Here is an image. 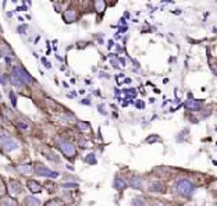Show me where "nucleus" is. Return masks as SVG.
I'll return each instance as SVG.
<instances>
[{"instance_id":"nucleus-31","label":"nucleus","mask_w":217,"mask_h":206,"mask_svg":"<svg viewBox=\"0 0 217 206\" xmlns=\"http://www.w3.org/2000/svg\"><path fill=\"white\" fill-rule=\"evenodd\" d=\"M0 82L3 84V85H6V82H7V79H4V78H3L1 75H0Z\"/></svg>"},{"instance_id":"nucleus-27","label":"nucleus","mask_w":217,"mask_h":206,"mask_svg":"<svg viewBox=\"0 0 217 206\" xmlns=\"http://www.w3.org/2000/svg\"><path fill=\"white\" fill-rule=\"evenodd\" d=\"M85 142H88V141H86V139H82V138H78V145H79L81 148H85L86 146Z\"/></svg>"},{"instance_id":"nucleus-18","label":"nucleus","mask_w":217,"mask_h":206,"mask_svg":"<svg viewBox=\"0 0 217 206\" xmlns=\"http://www.w3.org/2000/svg\"><path fill=\"white\" fill-rule=\"evenodd\" d=\"M95 7H96V11H98V13H102V11L106 9V3L102 1V0H98V1H95Z\"/></svg>"},{"instance_id":"nucleus-24","label":"nucleus","mask_w":217,"mask_h":206,"mask_svg":"<svg viewBox=\"0 0 217 206\" xmlns=\"http://www.w3.org/2000/svg\"><path fill=\"white\" fill-rule=\"evenodd\" d=\"M10 99H11V103H13V106L15 107V106H17V99H15V95H14V92H10Z\"/></svg>"},{"instance_id":"nucleus-23","label":"nucleus","mask_w":217,"mask_h":206,"mask_svg":"<svg viewBox=\"0 0 217 206\" xmlns=\"http://www.w3.org/2000/svg\"><path fill=\"white\" fill-rule=\"evenodd\" d=\"M43 155H45L46 157H47V159H52V160H54V162L59 160V157H57V156H54L53 153H52V152H50V153H43Z\"/></svg>"},{"instance_id":"nucleus-2","label":"nucleus","mask_w":217,"mask_h":206,"mask_svg":"<svg viewBox=\"0 0 217 206\" xmlns=\"http://www.w3.org/2000/svg\"><path fill=\"white\" fill-rule=\"evenodd\" d=\"M0 145H1V148L6 152H11L18 148V143L11 137H9V135H1L0 137Z\"/></svg>"},{"instance_id":"nucleus-26","label":"nucleus","mask_w":217,"mask_h":206,"mask_svg":"<svg viewBox=\"0 0 217 206\" xmlns=\"http://www.w3.org/2000/svg\"><path fill=\"white\" fill-rule=\"evenodd\" d=\"M28 29V25H21V27H18L17 28V31H18V33H24L25 31Z\"/></svg>"},{"instance_id":"nucleus-17","label":"nucleus","mask_w":217,"mask_h":206,"mask_svg":"<svg viewBox=\"0 0 217 206\" xmlns=\"http://www.w3.org/2000/svg\"><path fill=\"white\" fill-rule=\"evenodd\" d=\"M17 171H20L21 174H28L31 171V166L29 165H21V166H17Z\"/></svg>"},{"instance_id":"nucleus-25","label":"nucleus","mask_w":217,"mask_h":206,"mask_svg":"<svg viewBox=\"0 0 217 206\" xmlns=\"http://www.w3.org/2000/svg\"><path fill=\"white\" fill-rule=\"evenodd\" d=\"M64 188H77L78 184L77 183H67V184H63Z\"/></svg>"},{"instance_id":"nucleus-19","label":"nucleus","mask_w":217,"mask_h":206,"mask_svg":"<svg viewBox=\"0 0 217 206\" xmlns=\"http://www.w3.org/2000/svg\"><path fill=\"white\" fill-rule=\"evenodd\" d=\"M84 160L86 162V163H90V165H95L96 163V159H95V153H90V155H88L84 159Z\"/></svg>"},{"instance_id":"nucleus-5","label":"nucleus","mask_w":217,"mask_h":206,"mask_svg":"<svg viewBox=\"0 0 217 206\" xmlns=\"http://www.w3.org/2000/svg\"><path fill=\"white\" fill-rule=\"evenodd\" d=\"M14 73L17 74V77L23 81L24 84H31L33 82V78L31 77V74L27 73L25 70L21 67V66H17V67H14Z\"/></svg>"},{"instance_id":"nucleus-8","label":"nucleus","mask_w":217,"mask_h":206,"mask_svg":"<svg viewBox=\"0 0 217 206\" xmlns=\"http://www.w3.org/2000/svg\"><path fill=\"white\" fill-rule=\"evenodd\" d=\"M28 188L31 189L33 194L36 192H41V185H39V183H36V181H33V180H28Z\"/></svg>"},{"instance_id":"nucleus-7","label":"nucleus","mask_w":217,"mask_h":206,"mask_svg":"<svg viewBox=\"0 0 217 206\" xmlns=\"http://www.w3.org/2000/svg\"><path fill=\"white\" fill-rule=\"evenodd\" d=\"M63 18L66 23H72V21H75V18H77V13L74 10H67V11H64Z\"/></svg>"},{"instance_id":"nucleus-29","label":"nucleus","mask_w":217,"mask_h":206,"mask_svg":"<svg viewBox=\"0 0 217 206\" xmlns=\"http://www.w3.org/2000/svg\"><path fill=\"white\" fill-rule=\"evenodd\" d=\"M17 127H20L21 130H28V125L27 124H23V123H17Z\"/></svg>"},{"instance_id":"nucleus-28","label":"nucleus","mask_w":217,"mask_h":206,"mask_svg":"<svg viewBox=\"0 0 217 206\" xmlns=\"http://www.w3.org/2000/svg\"><path fill=\"white\" fill-rule=\"evenodd\" d=\"M146 141L149 142V143H150V142H153V141H159V137H157V135H153V137H149Z\"/></svg>"},{"instance_id":"nucleus-1","label":"nucleus","mask_w":217,"mask_h":206,"mask_svg":"<svg viewBox=\"0 0 217 206\" xmlns=\"http://www.w3.org/2000/svg\"><path fill=\"white\" fill-rule=\"evenodd\" d=\"M175 189H177V192L180 194L181 197H189L191 194L194 192L195 185L191 183L189 180L181 178V180H178V181H177Z\"/></svg>"},{"instance_id":"nucleus-4","label":"nucleus","mask_w":217,"mask_h":206,"mask_svg":"<svg viewBox=\"0 0 217 206\" xmlns=\"http://www.w3.org/2000/svg\"><path fill=\"white\" fill-rule=\"evenodd\" d=\"M59 146H60V149H61V152H63V153L67 156V157H74V156H75V153H77V151H75V146L72 145L71 142H68V141L59 142Z\"/></svg>"},{"instance_id":"nucleus-16","label":"nucleus","mask_w":217,"mask_h":206,"mask_svg":"<svg viewBox=\"0 0 217 206\" xmlns=\"http://www.w3.org/2000/svg\"><path fill=\"white\" fill-rule=\"evenodd\" d=\"M209 66H210V68L214 74H217V59L212 57V56H209Z\"/></svg>"},{"instance_id":"nucleus-12","label":"nucleus","mask_w":217,"mask_h":206,"mask_svg":"<svg viewBox=\"0 0 217 206\" xmlns=\"http://www.w3.org/2000/svg\"><path fill=\"white\" fill-rule=\"evenodd\" d=\"M10 81H11V84H13L14 87H20V88L24 87V82L17 77V75H10Z\"/></svg>"},{"instance_id":"nucleus-22","label":"nucleus","mask_w":217,"mask_h":206,"mask_svg":"<svg viewBox=\"0 0 217 206\" xmlns=\"http://www.w3.org/2000/svg\"><path fill=\"white\" fill-rule=\"evenodd\" d=\"M134 205H136V206H146V203H145V201L142 199V198H135V199H134Z\"/></svg>"},{"instance_id":"nucleus-20","label":"nucleus","mask_w":217,"mask_h":206,"mask_svg":"<svg viewBox=\"0 0 217 206\" xmlns=\"http://www.w3.org/2000/svg\"><path fill=\"white\" fill-rule=\"evenodd\" d=\"M0 206H14L13 201L11 199H9V198H4L3 201H1V203H0Z\"/></svg>"},{"instance_id":"nucleus-9","label":"nucleus","mask_w":217,"mask_h":206,"mask_svg":"<svg viewBox=\"0 0 217 206\" xmlns=\"http://www.w3.org/2000/svg\"><path fill=\"white\" fill-rule=\"evenodd\" d=\"M130 185H131L132 188H141V185H142V181H141V178L138 177V175H132L131 178H130Z\"/></svg>"},{"instance_id":"nucleus-13","label":"nucleus","mask_w":217,"mask_h":206,"mask_svg":"<svg viewBox=\"0 0 217 206\" xmlns=\"http://www.w3.org/2000/svg\"><path fill=\"white\" fill-rule=\"evenodd\" d=\"M10 185H11V191H13V194H18L20 191H21V185H20V183L15 181V180H11V181H10Z\"/></svg>"},{"instance_id":"nucleus-6","label":"nucleus","mask_w":217,"mask_h":206,"mask_svg":"<svg viewBox=\"0 0 217 206\" xmlns=\"http://www.w3.org/2000/svg\"><path fill=\"white\" fill-rule=\"evenodd\" d=\"M184 106H185L188 110H191V111H198V110L202 109V102L195 100V99H188V100L184 103Z\"/></svg>"},{"instance_id":"nucleus-32","label":"nucleus","mask_w":217,"mask_h":206,"mask_svg":"<svg viewBox=\"0 0 217 206\" xmlns=\"http://www.w3.org/2000/svg\"><path fill=\"white\" fill-rule=\"evenodd\" d=\"M153 206H162V205H153Z\"/></svg>"},{"instance_id":"nucleus-15","label":"nucleus","mask_w":217,"mask_h":206,"mask_svg":"<svg viewBox=\"0 0 217 206\" xmlns=\"http://www.w3.org/2000/svg\"><path fill=\"white\" fill-rule=\"evenodd\" d=\"M77 127L79 128V131H82V132H89L90 131V125L88 123H82V121H79V123H77Z\"/></svg>"},{"instance_id":"nucleus-30","label":"nucleus","mask_w":217,"mask_h":206,"mask_svg":"<svg viewBox=\"0 0 217 206\" xmlns=\"http://www.w3.org/2000/svg\"><path fill=\"white\" fill-rule=\"evenodd\" d=\"M17 10L18 11H25V10H28V9H27V6H21V7H18Z\"/></svg>"},{"instance_id":"nucleus-10","label":"nucleus","mask_w":217,"mask_h":206,"mask_svg":"<svg viewBox=\"0 0 217 206\" xmlns=\"http://www.w3.org/2000/svg\"><path fill=\"white\" fill-rule=\"evenodd\" d=\"M25 203L28 206H41V201L35 197H27L25 198Z\"/></svg>"},{"instance_id":"nucleus-14","label":"nucleus","mask_w":217,"mask_h":206,"mask_svg":"<svg viewBox=\"0 0 217 206\" xmlns=\"http://www.w3.org/2000/svg\"><path fill=\"white\" fill-rule=\"evenodd\" d=\"M149 191L150 192H162L163 185L160 183H154V184H152V185H149Z\"/></svg>"},{"instance_id":"nucleus-21","label":"nucleus","mask_w":217,"mask_h":206,"mask_svg":"<svg viewBox=\"0 0 217 206\" xmlns=\"http://www.w3.org/2000/svg\"><path fill=\"white\" fill-rule=\"evenodd\" d=\"M46 206H61V202L59 199H52V201H49L46 203Z\"/></svg>"},{"instance_id":"nucleus-11","label":"nucleus","mask_w":217,"mask_h":206,"mask_svg":"<svg viewBox=\"0 0 217 206\" xmlns=\"http://www.w3.org/2000/svg\"><path fill=\"white\" fill-rule=\"evenodd\" d=\"M114 188L118 189V191H122V189L127 188V183L122 178H116V181H114Z\"/></svg>"},{"instance_id":"nucleus-3","label":"nucleus","mask_w":217,"mask_h":206,"mask_svg":"<svg viewBox=\"0 0 217 206\" xmlns=\"http://www.w3.org/2000/svg\"><path fill=\"white\" fill-rule=\"evenodd\" d=\"M35 171L38 175H42V177H50V178H57L59 177V173L57 171H53V170L47 169L42 163H38L35 167Z\"/></svg>"}]
</instances>
